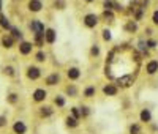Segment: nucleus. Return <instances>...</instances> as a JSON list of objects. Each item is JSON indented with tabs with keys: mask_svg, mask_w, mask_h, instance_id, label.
<instances>
[{
	"mask_svg": "<svg viewBox=\"0 0 158 134\" xmlns=\"http://www.w3.org/2000/svg\"><path fill=\"white\" fill-rule=\"evenodd\" d=\"M84 24H86V27H88V29H93V27L98 24V16L93 13L86 14V16H84Z\"/></svg>",
	"mask_w": 158,
	"mask_h": 134,
	"instance_id": "1",
	"label": "nucleus"
},
{
	"mask_svg": "<svg viewBox=\"0 0 158 134\" xmlns=\"http://www.w3.org/2000/svg\"><path fill=\"white\" fill-rule=\"evenodd\" d=\"M67 93L71 95V96H74V95H76V87H74V85H70V87L67 89Z\"/></svg>",
	"mask_w": 158,
	"mask_h": 134,
	"instance_id": "26",
	"label": "nucleus"
},
{
	"mask_svg": "<svg viewBox=\"0 0 158 134\" xmlns=\"http://www.w3.org/2000/svg\"><path fill=\"white\" fill-rule=\"evenodd\" d=\"M86 2H93V0H86Z\"/></svg>",
	"mask_w": 158,
	"mask_h": 134,
	"instance_id": "38",
	"label": "nucleus"
},
{
	"mask_svg": "<svg viewBox=\"0 0 158 134\" xmlns=\"http://www.w3.org/2000/svg\"><path fill=\"white\" fill-rule=\"evenodd\" d=\"M103 38H105L106 41H109L111 40V30H107V29L103 30Z\"/></svg>",
	"mask_w": 158,
	"mask_h": 134,
	"instance_id": "27",
	"label": "nucleus"
},
{
	"mask_svg": "<svg viewBox=\"0 0 158 134\" xmlns=\"http://www.w3.org/2000/svg\"><path fill=\"white\" fill-rule=\"evenodd\" d=\"M152 21H153V24H157V25H158V11H155V13H153Z\"/></svg>",
	"mask_w": 158,
	"mask_h": 134,
	"instance_id": "35",
	"label": "nucleus"
},
{
	"mask_svg": "<svg viewBox=\"0 0 158 134\" xmlns=\"http://www.w3.org/2000/svg\"><path fill=\"white\" fill-rule=\"evenodd\" d=\"M40 74H41L40 70H38V68H35V66H30L29 70H27V76H29V79H33V80H35V79L40 77Z\"/></svg>",
	"mask_w": 158,
	"mask_h": 134,
	"instance_id": "6",
	"label": "nucleus"
},
{
	"mask_svg": "<svg viewBox=\"0 0 158 134\" xmlns=\"http://www.w3.org/2000/svg\"><path fill=\"white\" fill-rule=\"evenodd\" d=\"M119 84H120L122 87H130L133 84V76L131 74H125V76H120L117 80Z\"/></svg>",
	"mask_w": 158,
	"mask_h": 134,
	"instance_id": "3",
	"label": "nucleus"
},
{
	"mask_svg": "<svg viewBox=\"0 0 158 134\" xmlns=\"http://www.w3.org/2000/svg\"><path fill=\"white\" fill-rule=\"evenodd\" d=\"M125 30H126V32H130V33L136 32V30H138V25H136V22H133V21H128V22H126V25H125Z\"/></svg>",
	"mask_w": 158,
	"mask_h": 134,
	"instance_id": "14",
	"label": "nucleus"
},
{
	"mask_svg": "<svg viewBox=\"0 0 158 134\" xmlns=\"http://www.w3.org/2000/svg\"><path fill=\"white\" fill-rule=\"evenodd\" d=\"M54 5L59 6V10H62L65 6V2H63V0H55V3H54Z\"/></svg>",
	"mask_w": 158,
	"mask_h": 134,
	"instance_id": "30",
	"label": "nucleus"
},
{
	"mask_svg": "<svg viewBox=\"0 0 158 134\" xmlns=\"http://www.w3.org/2000/svg\"><path fill=\"white\" fill-rule=\"evenodd\" d=\"M19 51H21L22 55H27V54H30L32 52V44L30 43H21V46H19Z\"/></svg>",
	"mask_w": 158,
	"mask_h": 134,
	"instance_id": "10",
	"label": "nucleus"
},
{
	"mask_svg": "<svg viewBox=\"0 0 158 134\" xmlns=\"http://www.w3.org/2000/svg\"><path fill=\"white\" fill-rule=\"evenodd\" d=\"M0 10H2V3H0Z\"/></svg>",
	"mask_w": 158,
	"mask_h": 134,
	"instance_id": "39",
	"label": "nucleus"
},
{
	"mask_svg": "<svg viewBox=\"0 0 158 134\" xmlns=\"http://www.w3.org/2000/svg\"><path fill=\"white\" fill-rule=\"evenodd\" d=\"M87 114H88L87 107H82V109H81V115H87Z\"/></svg>",
	"mask_w": 158,
	"mask_h": 134,
	"instance_id": "37",
	"label": "nucleus"
},
{
	"mask_svg": "<svg viewBox=\"0 0 158 134\" xmlns=\"http://www.w3.org/2000/svg\"><path fill=\"white\" fill-rule=\"evenodd\" d=\"M43 8V3L40 2V0H30L29 2V10L30 11H40Z\"/></svg>",
	"mask_w": 158,
	"mask_h": 134,
	"instance_id": "8",
	"label": "nucleus"
},
{
	"mask_svg": "<svg viewBox=\"0 0 158 134\" xmlns=\"http://www.w3.org/2000/svg\"><path fill=\"white\" fill-rule=\"evenodd\" d=\"M6 125V118L5 117H0V126H5Z\"/></svg>",
	"mask_w": 158,
	"mask_h": 134,
	"instance_id": "36",
	"label": "nucleus"
},
{
	"mask_svg": "<svg viewBox=\"0 0 158 134\" xmlns=\"http://www.w3.org/2000/svg\"><path fill=\"white\" fill-rule=\"evenodd\" d=\"M67 74H68V77H70V79L76 80V79H79V76H81V71L78 70V68H70Z\"/></svg>",
	"mask_w": 158,
	"mask_h": 134,
	"instance_id": "12",
	"label": "nucleus"
},
{
	"mask_svg": "<svg viewBox=\"0 0 158 134\" xmlns=\"http://www.w3.org/2000/svg\"><path fill=\"white\" fill-rule=\"evenodd\" d=\"M30 29H32L35 33H44V25L41 24L40 21H32V24H30Z\"/></svg>",
	"mask_w": 158,
	"mask_h": 134,
	"instance_id": "5",
	"label": "nucleus"
},
{
	"mask_svg": "<svg viewBox=\"0 0 158 134\" xmlns=\"http://www.w3.org/2000/svg\"><path fill=\"white\" fill-rule=\"evenodd\" d=\"M51 114H52L51 107H41V115H43V117H49Z\"/></svg>",
	"mask_w": 158,
	"mask_h": 134,
	"instance_id": "19",
	"label": "nucleus"
},
{
	"mask_svg": "<svg viewBox=\"0 0 158 134\" xmlns=\"http://www.w3.org/2000/svg\"><path fill=\"white\" fill-rule=\"evenodd\" d=\"M98 54H100V49H98V46L95 44L93 47H92V55H98Z\"/></svg>",
	"mask_w": 158,
	"mask_h": 134,
	"instance_id": "34",
	"label": "nucleus"
},
{
	"mask_svg": "<svg viewBox=\"0 0 158 134\" xmlns=\"http://www.w3.org/2000/svg\"><path fill=\"white\" fill-rule=\"evenodd\" d=\"M11 33H13V38H19V40H21V38H22L21 32H19L18 29H11Z\"/></svg>",
	"mask_w": 158,
	"mask_h": 134,
	"instance_id": "25",
	"label": "nucleus"
},
{
	"mask_svg": "<svg viewBox=\"0 0 158 134\" xmlns=\"http://www.w3.org/2000/svg\"><path fill=\"white\" fill-rule=\"evenodd\" d=\"M2 43L5 47H13V43H14V40H13V36H3L2 38Z\"/></svg>",
	"mask_w": 158,
	"mask_h": 134,
	"instance_id": "16",
	"label": "nucleus"
},
{
	"mask_svg": "<svg viewBox=\"0 0 158 134\" xmlns=\"http://www.w3.org/2000/svg\"><path fill=\"white\" fill-rule=\"evenodd\" d=\"M8 101H10V103H16V101H18V95L11 93L10 96H8Z\"/></svg>",
	"mask_w": 158,
	"mask_h": 134,
	"instance_id": "31",
	"label": "nucleus"
},
{
	"mask_svg": "<svg viewBox=\"0 0 158 134\" xmlns=\"http://www.w3.org/2000/svg\"><path fill=\"white\" fill-rule=\"evenodd\" d=\"M84 95H86L87 98H92L95 95V87H87L86 91H84Z\"/></svg>",
	"mask_w": 158,
	"mask_h": 134,
	"instance_id": "18",
	"label": "nucleus"
},
{
	"mask_svg": "<svg viewBox=\"0 0 158 134\" xmlns=\"http://www.w3.org/2000/svg\"><path fill=\"white\" fill-rule=\"evenodd\" d=\"M71 114H73V117H74V118H79L81 110H78V107H73V109H71Z\"/></svg>",
	"mask_w": 158,
	"mask_h": 134,
	"instance_id": "28",
	"label": "nucleus"
},
{
	"mask_svg": "<svg viewBox=\"0 0 158 134\" xmlns=\"http://www.w3.org/2000/svg\"><path fill=\"white\" fill-rule=\"evenodd\" d=\"M55 38H57V33L54 32L52 29H46L44 30V40H46V43L52 44L54 41H55Z\"/></svg>",
	"mask_w": 158,
	"mask_h": 134,
	"instance_id": "2",
	"label": "nucleus"
},
{
	"mask_svg": "<svg viewBox=\"0 0 158 134\" xmlns=\"http://www.w3.org/2000/svg\"><path fill=\"white\" fill-rule=\"evenodd\" d=\"M46 90H43V89H37L35 91H33V99L35 101H43V99L46 98Z\"/></svg>",
	"mask_w": 158,
	"mask_h": 134,
	"instance_id": "9",
	"label": "nucleus"
},
{
	"mask_svg": "<svg viewBox=\"0 0 158 134\" xmlns=\"http://www.w3.org/2000/svg\"><path fill=\"white\" fill-rule=\"evenodd\" d=\"M67 125H68V126H76V125H78V118L68 117V118H67Z\"/></svg>",
	"mask_w": 158,
	"mask_h": 134,
	"instance_id": "21",
	"label": "nucleus"
},
{
	"mask_svg": "<svg viewBox=\"0 0 158 134\" xmlns=\"http://www.w3.org/2000/svg\"><path fill=\"white\" fill-rule=\"evenodd\" d=\"M105 10H114V3L111 2V0H105Z\"/></svg>",
	"mask_w": 158,
	"mask_h": 134,
	"instance_id": "22",
	"label": "nucleus"
},
{
	"mask_svg": "<svg viewBox=\"0 0 158 134\" xmlns=\"http://www.w3.org/2000/svg\"><path fill=\"white\" fill-rule=\"evenodd\" d=\"M55 104L62 107V106H63V104H65V99H63V98H62V96H57V98H55Z\"/></svg>",
	"mask_w": 158,
	"mask_h": 134,
	"instance_id": "29",
	"label": "nucleus"
},
{
	"mask_svg": "<svg viewBox=\"0 0 158 134\" xmlns=\"http://www.w3.org/2000/svg\"><path fill=\"white\" fill-rule=\"evenodd\" d=\"M147 47H157V41L155 40H150V41H147Z\"/></svg>",
	"mask_w": 158,
	"mask_h": 134,
	"instance_id": "32",
	"label": "nucleus"
},
{
	"mask_svg": "<svg viewBox=\"0 0 158 134\" xmlns=\"http://www.w3.org/2000/svg\"><path fill=\"white\" fill-rule=\"evenodd\" d=\"M145 71H147V74H155L158 71V60H150L145 66Z\"/></svg>",
	"mask_w": 158,
	"mask_h": 134,
	"instance_id": "4",
	"label": "nucleus"
},
{
	"mask_svg": "<svg viewBox=\"0 0 158 134\" xmlns=\"http://www.w3.org/2000/svg\"><path fill=\"white\" fill-rule=\"evenodd\" d=\"M0 25L5 27V29H10V22H8V19H6L5 16H0Z\"/></svg>",
	"mask_w": 158,
	"mask_h": 134,
	"instance_id": "20",
	"label": "nucleus"
},
{
	"mask_svg": "<svg viewBox=\"0 0 158 134\" xmlns=\"http://www.w3.org/2000/svg\"><path fill=\"white\" fill-rule=\"evenodd\" d=\"M37 60H38V62H44V60H46V54L40 51L37 54Z\"/></svg>",
	"mask_w": 158,
	"mask_h": 134,
	"instance_id": "24",
	"label": "nucleus"
},
{
	"mask_svg": "<svg viewBox=\"0 0 158 134\" xmlns=\"http://www.w3.org/2000/svg\"><path fill=\"white\" fill-rule=\"evenodd\" d=\"M130 133H131V134H139L141 133V128L138 125H133L131 128H130Z\"/></svg>",
	"mask_w": 158,
	"mask_h": 134,
	"instance_id": "23",
	"label": "nucleus"
},
{
	"mask_svg": "<svg viewBox=\"0 0 158 134\" xmlns=\"http://www.w3.org/2000/svg\"><path fill=\"white\" fill-rule=\"evenodd\" d=\"M103 19H106V21H112L114 19V14L111 10H105V13H103Z\"/></svg>",
	"mask_w": 158,
	"mask_h": 134,
	"instance_id": "17",
	"label": "nucleus"
},
{
	"mask_svg": "<svg viewBox=\"0 0 158 134\" xmlns=\"http://www.w3.org/2000/svg\"><path fill=\"white\" fill-rule=\"evenodd\" d=\"M5 73H6L8 76H13V74H14V70H13L11 66H6V68H5Z\"/></svg>",
	"mask_w": 158,
	"mask_h": 134,
	"instance_id": "33",
	"label": "nucleus"
},
{
	"mask_svg": "<svg viewBox=\"0 0 158 134\" xmlns=\"http://www.w3.org/2000/svg\"><path fill=\"white\" fill-rule=\"evenodd\" d=\"M59 80H60V76L57 74V73H54V74H51V76L46 77V84H48V85H55Z\"/></svg>",
	"mask_w": 158,
	"mask_h": 134,
	"instance_id": "11",
	"label": "nucleus"
},
{
	"mask_svg": "<svg viewBox=\"0 0 158 134\" xmlns=\"http://www.w3.org/2000/svg\"><path fill=\"white\" fill-rule=\"evenodd\" d=\"M150 118H152V115H150V110L149 109H142L141 110V120L142 121H150Z\"/></svg>",
	"mask_w": 158,
	"mask_h": 134,
	"instance_id": "15",
	"label": "nucleus"
},
{
	"mask_svg": "<svg viewBox=\"0 0 158 134\" xmlns=\"http://www.w3.org/2000/svg\"><path fill=\"white\" fill-rule=\"evenodd\" d=\"M13 129H14V133H18V134H24L27 128H25V125L22 123V121H16L14 126H13Z\"/></svg>",
	"mask_w": 158,
	"mask_h": 134,
	"instance_id": "13",
	"label": "nucleus"
},
{
	"mask_svg": "<svg viewBox=\"0 0 158 134\" xmlns=\"http://www.w3.org/2000/svg\"><path fill=\"white\" fill-rule=\"evenodd\" d=\"M103 93L107 95V96H114V95H117V89H115V85H112V84H107V85H105V89H103Z\"/></svg>",
	"mask_w": 158,
	"mask_h": 134,
	"instance_id": "7",
	"label": "nucleus"
}]
</instances>
